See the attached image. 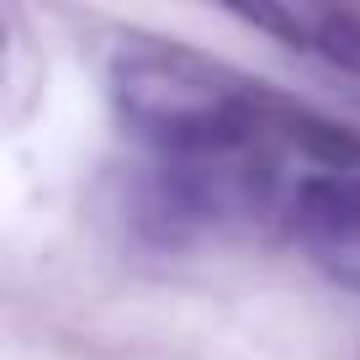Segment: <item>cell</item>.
I'll return each mask as SVG.
<instances>
[{
    "label": "cell",
    "mask_w": 360,
    "mask_h": 360,
    "mask_svg": "<svg viewBox=\"0 0 360 360\" xmlns=\"http://www.w3.org/2000/svg\"><path fill=\"white\" fill-rule=\"evenodd\" d=\"M313 43L323 48L328 64L360 75V16H339V11L318 16V22H313Z\"/></svg>",
    "instance_id": "obj_3"
},
{
    "label": "cell",
    "mask_w": 360,
    "mask_h": 360,
    "mask_svg": "<svg viewBox=\"0 0 360 360\" xmlns=\"http://www.w3.org/2000/svg\"><path fill=\"white\" fill-rule=\"evenodd\" d=\"M112 106L154 154L238 143L259 122V90L196 48L165 37H122L106 64Z\"/></svg>",
    "instance_id": "obj_1"
},
{
    "label": "cell",
    "mask_w": 360,
    "mask_h": 360,
    "mask_svg": "<svg viewBox=\"0 0 360 360\" xmlns=\"http://www.w3.org/2000/svg\"><path fill=\"white\" fill-rule=\"evenodd\" d=\"M292 233L328 281L360 292V175H307L292 191Z\"/></svg>",
    "instance_id": "obj_2"
}]
</instances>
